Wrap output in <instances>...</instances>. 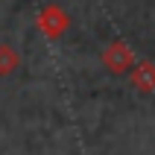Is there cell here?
Returning a JSON list of instances; mask_svg holds the SVG:
<instances>
[{"instance_id": "6da1fadb", "label": "cell", "mask_w": 155, "mask_h": 155, "mask_svg": "<svg viewBox=\"0 0 155 155\" xmlns=\"http://www.w3.org/2000/svg\"><path fill=\"white\" fill-rule=\"evenodd\" d=\"M135 82H138V85H143V88H152V85H155V73H152V68H149V64H147V73L140 70Z\"/></svg>"}]
</instances>
